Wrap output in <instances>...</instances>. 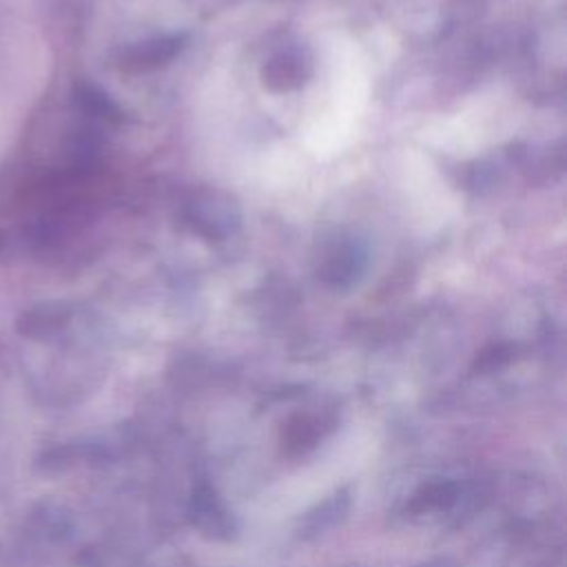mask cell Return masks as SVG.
<instances>
[{"label": "cell", "mask_w": 567, "mask_h": 567, "mask_svg": "<svg viewBox=\"0 0 567 567\" xmlns=\"http://www.w3.org/2000/svg\"><path fill=\"white\" fill-rule=\"evenodd\" d=\"M427 567H432V565H427Z\"/></svg>", "instance_id": "obj_4"}, {"label": "cell", "mask_w": 567, "mask_h": 567, "mask_svg": "<svg viewBox=\"0 0 567 567\" xmlns=\"http://www.w3.org/2000/svg\"><path fill=\"white\" fill-rule=\"evenodd\" d=\"M190 518H193V525H197L206 536L228 538L233 534V518L208 485H202L193 494Z\"/></svg>", "instance_id": "obj_1"}, {"label": "cell", "mask_w": 567, "mask_h": 567, "mask_svg": "<svg viewBox=\"0 0 567 567\" xmlns=\"http://www.w3.org/2000/svg\"><path fill=\"white\" fill-rule=\"evenodd\" d=\"M458 489L450 481H436L425 485L412 501V509L425 512V509H447L456 503Z\"/></svg>", "instance_id": "obj_2"}, {"label": "cell", "mask_w": 567, "mask_h": 567, "mask_svg": "<svg viewBox=\"0 0 567 567\" xmlns=\"http://www.w3.org/2000/svg\"><path fill=\"white\" fill-rule=\"evenodd\" d=\"M346 509H348V496H346L343 492H339V494H334L330 501H326L317 512H312V514L306 518V527H308L312 534H317L319 529L334 525V523L343 516Z\"/></svg>", "instance_id": "obj_3"}]
</instances>
